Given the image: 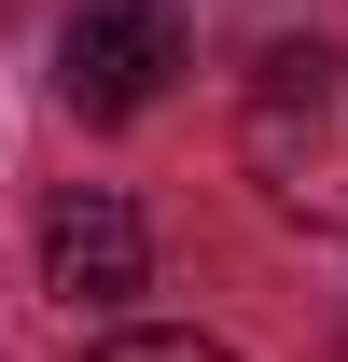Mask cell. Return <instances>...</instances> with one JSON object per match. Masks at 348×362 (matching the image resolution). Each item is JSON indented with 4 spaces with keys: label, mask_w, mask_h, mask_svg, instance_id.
<instances>
[{
    "label": "cell",
    "mask_w": 348,
    "mask_h": 362,
    "mask_svg": "<svg viewBox=\"0 0 348 362\" xmlns=\"http://www.w3.org/2000/svg\"><path fill=\"white\" fill-rule=\"evenodd\" d=\"M237 153H251V181H265L279 223H348V70H335L320 42H279V56L251 70Z\"/></svg>",
    "instance_id": "1"
},
{
    "label": "cell",
    "mask_w": 348,
    "mask_h": 362,
    "mask_svg": "<svg viewBox=\"0 0 348 362\" xmlns=\"http://www.w3.org/2000/svg\"><path fill=\"white\" fill-rule=\"evenodd\" d=\"M181 0H84L70 28H56V98L84 112V126H126V112H153L181 70Z\"/></svg>",
    "instance_id": "2"
},
{
    "label": "cell",
    "mask_w": 348,
    "mask_h": 362,
    "mask_svg": "<svg viewBox=\"0 0 348 362\" xmlns=\"http://www.w3.org/2000/svg\"><path fill=\"white\" fill-rule=\"evenodd\" d=\"M139 279H153V237H139L126 195H98V181H84V195H56V209H42V293H56V307L98 320V307H126Z\"/></svg>",
    "instance_id": "3"
},
{
    "label": "cell",
    "mask_w": 348,
    "mask_h": 362,
    "mask_svg": "<svg viewBox=\"0 0 348 362\" xmlns=\"http://www.w3.org/2000/svg\"><path fill=\"white\" fill-rule=\"evenodd\" d=\"M84 362H237V349H209V334H112V349H84Z\"/></svg>",
    "instance_id": "4"
}]
</instances>
